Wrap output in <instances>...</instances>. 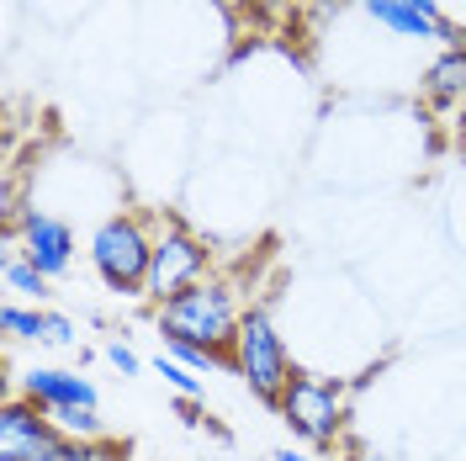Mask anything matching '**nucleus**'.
Masks as SVG:
<instances>
[{
  "label": "nucleus",
  "instance_id": "obj_1",
  "mask_svg": "<svg viewBox=\"0 0 466 461\" xmlns=\"http://www.w3.org/2000/svg\"><path fill=\"white\" fill-rule=\"evenodd\" d=\"M244 308H249V302L238 297V282L212 271L207 282L186 287L180 297H170L165 308H154V323H159L165 345H170V340H186V345H202V350H212V355L228 361Z\"/></svg>",
  "mask_w": 466,
  "mask_h": 461
},
{
  "label": "nucleus",
  "instance_id": "obj_21",
  "mask_svg": "<svg viewBox=\"0 0 466 461\" xmlns=\"http://www.w3.org/2000/svg\"><path fill=\"white\" fill-rule=\"evenodd\" d=\"M408 5H419L424 16H440V5H435V0H408Z\"/></svg>",
  "mask_w": 466,
  "mask_h": 461
},
{
  "label": "nucleus",
  "instance_id": "obj_23",
  "mask_svg": "<svg viewBox=\"0 0 466 461\" xmlns=\"http://www.w3.org/2000/svg\"><path fill=\"white\" fill-rule=\"evenodd\" d=\"M456 128H461V144H466V112H461V122H456Z\"/></svg>",
  "mask_w": 466,
  "mask_h": 461
},
{
  "label": "nucleus",
  "instance_id": "obj_13",
  "mask_svg": "<svg viewBox=\"0 0 466 461\" xmlns=\"http://www.w3.org/2000/svg\"><path fill=\"white\" fill-rule=\"evenodd\" d=\"M0 323H5L11 340H37V345H43L48 313H43V308H22V302H5V308H0Z\"/></svg>",
  "mask_w": 466,
  "mask_h": 461
},
{
  "label": "nucleus",
  "instance_id": "obj_20",
  "mask_svg": "<svg viewBox=\"0 0 466 461\" xmlns=\"http://www.w3.org/2000/svg\"><path fill=\"white\" fill-rule=\"evenodd\" d=\"M270 461H313V456H308V451H276Z\"/></svg>",
  "mask_w": 466,
  "mask_h": 461
},
{
  "label": "nucleus",
  "instance_id": "obj_12",
  "mask_svg": "<svg viewBox=\"0 0 466 461\" xmlns=\"http://www.w3.org/2000/svg\"><path fill=\"white\" fill-rule=\"evenodd\" d=\"M0 282H5V292H11V297L43 302V297H48V282H54V276H43V271H37V265H32V260L22 255V250H11V255L0 260Z\"/></svg>",
  "mask_w": 466,
  "mask_h": 461
},
{
  "label": "nucleus",
  "instance_id": "obj_4",
  "mask_svg": "<svg viewBox=\"0 0 466 461\" xmlns=\"http://www.w3.org/2000/svg\"><path fill=\"white\" fill-rule=\"evenodd\" d=\"M212 244L191 223L180 218H154V265H148V287L144 297L154 308H165L170 297H180L186 287H197L212 276Z\"/></svg>",
  "mask_w": 466,
  "mask_h": 461
},
{
  "label": "nucleus",
  "instance_id": "obj_10",
  "mask_svg": "<svg viewBox=\"0 0 466 461\" xmlns=\"http://www.w3.org/2000/svg\"><path fill=\"white\" fill-rule=\"evenodd\" d=\"M366 5V16L377 22V27L398 32V37H445V16H424L419 5H408V0H360Z\"/></svg>",
  "mask_w": 466,
  "mask_h": 461
},
{
  "label": "nucleus",
  "instance_id": "obj_9",
  "mask_svg": "<svg viewBox=\"0 0 466 461\" xmlns=\"http://www.w3.org/2000/svg\"><path fill=\"white\" fill-rule=\"evenodd\" d=\"M22 398H32L37 408H96V387H90V376L80 372H64V366H32L22 376Z\"/></svg>",
  "mask_w": 466,
  "mask_h": 461
},
{
  "label": "nucleus",
  "instance_id": "obj_14",
  "mask_svg": "<svg viewBox=\"0 0 466 461\" xmlns=\"http://www.w3.org/2000/svg\"><path fill=\"white\" fill-rule=\"evenodd\" d=\"M58 425V435H75V440H101V419H96V408H58L48 414Z\"/></svg>",
  "mask_w": 466,
  "mask_h": 461
},
{
  "label": "nucleus",
  "instance_id": "obj_16",
  "mask_svg": "<svg viewBox=\"0 0 466 461\" xmlns=\"http://www.w3.org/2000/svg\"><path fill=\"white\" fill-rule=\"evenodd\" d=\"M165 350H170L180 366H191V372H212V366H228L223 355H212V350H202V345H186V340H170Z\"/></svg>",
  "mask_w": 466,
  "mask_h": 461
},
{
  "label": "nucleus",
  "instance_id": "obj_3",
  "mask_svg": "<svg viewBox=\"0 0 466 461\" xmlns=\"http://www.w3.org/2000/svg\"><path fill=\"white\" fill-rule=\"evenodd\" d=\"M228 366L244 376V387H249L265 408L281 404V393L291 387L297 366H291V350H287V340H281V329H276L270 308H260V302L244 308L238 334H233V350H228Z\"/></svg>",
  "mask_w": 466,
  "mask_h": 461
},
{
  "label": "nucleus",
  "instance_id": "obj_2",
  "mask_svg": "<svg viewBox=\"0 0 466 461\" xmlns=\"http://www.w3.org/2000/svg\"><path fill=\"white\" fill-rule=\"evenodd\" d=\"M148 265H154V218L127 207L101 218L90 233V271L101 276V287L116 297H144Z\"/></svg>",
  "mask_w": 466,
  "mask_h": 461
},
{
  "label": "nucleus",
  "instance_id": "obj_8",
  "mask_svg": "<svg viewBox=\"0 0 466 461\" xmlns=\"http://www.w3.org/2000/svg\"><path fill=\"white\" fill-rule=\"evenodd\" d=\"M419 96H424L430 112L461 117L466 112V48H445L440 58H430L424 75H419Z\"/></svg>",
  "mask_w": 466,
  "mask_h": 461
},
{
  "label": "nucleus",
  "instance_id": "obj_5",
  "mask_svg": "<svg viewBox=\"0 0 466 461\" xmlns=\"http://www.w3.org/2000/svg\"><path fill=\"white\" fill-rule=\"evenodd\" d=\"M281 425H287L297 440L308 446H334L345 435V419H350V387L339 376H313V372H297L291 387L281 393Z\"/></svg>",
  "mask_w": 466,
  "mask_h": 461
},
{
  "label": "nucleus",
  "instance_id": "obj_22",
  "mask_svg": "<svg viewBox=\"0 0 466 461\" xmlns=\"http://www.w3.org/2000/svg\"><path fill=\"white\" fill-rule=\"evenodd\" d=\"M345 461H387V456H371V451H345Z\"/></svg>",
  "mask_w": 466,
  "mask_h": 461
},
{
  "label": "nucleus",
  "instance_id": "obj_7",
  "mask_svg": "<svg viewBox=\"0 0 466 461\" xmlns=\"http://www.w3.org/2000/svg\"><path fill=\"white\" fill-rule=\"evenodd\" d=\"M58 425L48 419V408H37L32 398H11L0 408V461H37L43 446H54Z\"/></svg>",
  "mask_w": 466,
  "mask_h": 461
},
{
  "label": "nucleus",
  "instance_id": "obj_17",
  "mask_svg": "<svg viewBox=\"0 0 466 461\" xmlns=\"http://www.w3.org/2000/svg\"><path fill=\"white\" fill-rule=\"evenodd\" d=\"M43 345L69 350V345H75V323H69L64 313H48V329H43Z\"/></svg>",
  "mask_w": 466,
  "mask_h": 461
},
{
  "label": "nucleus",
  "instance_id": "obj_19",
  "mask_svg": "<svg viewBox=\"0 0 466 461\" xmlns=\"http://www.w3.org/2000/svg\"><path fill=\"white\" fill-rule=\"evenodd\" d=\"M207 435H212V440H223V446H228L233 435H228V425H218V419H212V414H207V425H202Z\"/></svg>",
  "mask_w": 466,
  "mask_h": 461
},
{
  "label": "nucleus",
  "instance_id": "obj_11",
  "mask_svg": "<svg viewBox=\"0 0 466 461\" xmlns=\"http://www.w3.org/2000/svg\"><path fill=\"white\" fill-rule=\"evenodd\" d=\"M37 461H127V446L116 440H75V435H54V446H43Z\"/></svg>",
  "mask_w": 466,
  "mask_h": 461
},
{
  "label": "nucleus",
  "instance_id": "obj_18",
  "mask_svg": "<svg viewBox=\"0 0 466 461\" xmlns=\"http://www.w3.org/2000/svg\"><path fill=\"white\" fill-rule=\"evenodd\" d=\"M106 361H112V366H116V372H122V376H133V372H138V366H144V361H138L133 350L122 345V340H112V345H106Z\"/></svg>",
  "mask_w": 466,
  "mask_h": 461
},
{
  "label": "nucleus",
  "instance_id": "obj_15",
  "mask_svg": "<svg viewBox=\"0 0 466 461\" xmlns=\"http://www.w3.org/2000/svg\"><path fill=\"white\" fill-rule=\"evenodd\" d=\"M154 372L165 376V382H170L180 398H202V376L191 372V366H180L175 355H159V361H154Z\"/></svg>",
  "mask_w": 466,
  "mask_h": 461
},
{
  "label": "nucleus",
  "instance_id": "obj_6",
  "mask_svg": "<svg viewBox=\"0 0 466 461\" xmlns=\"http://www.w3.org/2000/svg\"><path fill=\"white\" fill-rule=\"evenodd\" d=\"M5 244L22 250L43 276H64L75 265V229L54 212H43V207H27L16 218V229H5Z\"/></svg>",
  "mask_w": 466,
  "mask_h": 461
}]
</instances>
